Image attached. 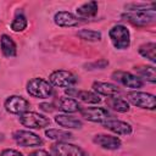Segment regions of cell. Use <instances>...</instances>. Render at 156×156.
I'll return each mask as SVG.
<instances>
[{
	"instance_id": "1",
	"label": "cell",
	"mask_w": 156,
	"mask_h": 156,
	"mask_svg": "<svg viewBox=\"0 0 156 156\" xmlns=\"http://www.w3.org/2000/svg\"><path fill=\"white\" fill-rule=\"evenodd\" d=\"M126 98L129 104H132L136 107H140L144 110H151V111H154L156 108V98H155V95H152L150 93L132 90V91L127 93Z\"/></svg>"
},
{
	"instance_id": "2",
	"label": "cell",
	"mask_w": 156,
	"mask_h": 156,
	"mask_svg": "<svg viewBox=\"0 0 156 156\" xmlns=\"http://www.w3.org/2000/svg\"><path fill=\"white\" fill-rule=\"evenodd\" d=\"M27 93L37 99H46L52 94V85L44 78H32L27 83Z\"/></svg>"
},
{
	"instance_id": "3",
	"label": "cell",
	"mask_w": 156,
	"mask_h": 156,
	"mask_svg": "<svg viewBox=\"0 0 156 156\" xmlns=\"http://www.w3.org/2000/svg\"><path fill=\"white\" fill-rule=\"evenodd\" d=\"M108 37L112 45L117 50H126L130 45V33L123 24H116L108 30Z\"/></svg>"
},
{
	"instance_id": "4",
	"label": "cell",
	"mask_w": 156,
	"mask_h": 156,
	"mask_svg": "<svg viewBox=\"0 0 156 156\" xmlns=\"http://www.w3.org/2000/svg\"><path fill=\"white\" fill-rule=\"evenodd\" d=\"M20 123L28 129H41L50 124V119L41 113L34 111H27L20 115Z\"/></svg>"
},
{
	"instance_id": "5",
	"label": "cell",
	"mask_w": 156,
	"mask_h": 156,
	"mask_svg": "<svg viewBox=\"0 0 156 156\" xmlns=\"http://www.w3.org/2000/svg\"><path fill=\"white\" fill-rule=\"evenodd\" d=\"M52 87H58V88H69L76 84L77 77L66 69H56L50 73L49 80H48Z\"/></svg>"
},
{
	"instance_id": "6",
	"label": "cell",
	"mask_w": 156,
	"mask_h": 156,
	"mask_svg": "<svg viewBox=\"0 0 156 156\" xmlns=\"http://www.w3.org/2000/svg\"><path fill=\"white\" fill-rule=\"evenodd\" d=\"M12 136L16 144L22 147H35L43 144V140L38 134L26 129H18L13 132Z\"/></svg>"
},
{
	"instance_id": "7",
	"label": "cell",
	"mask_w": 156,
	"mask_h": 156,
	"mask_svg": "<svg viewBox=\"0 0 156 156\" xmlns=\"http://www.w3.org/2000/svg\"><path fill=\"white\" fill-rule=\"evenodd\" d=\"M122 18L130 22L134 26H146L155 22V11H126L122 13Z\"/></svg>"
},
{
	"instance_id": "8",
	"label": "cell",
	"mask_w": 156,
	"mask_h": 156,
	"mask_svg": "<svg viewBox=\"0 0 156 156\" xmlns=\"http://www.w3.org/2000/svg\"><path fill=\"white\" fill-rule=\"evenodd\" d=\"M111 77L117 83H119L123 87L129 88L132 90H138L144 84V82L140 78H138L135 74H133L130 72H126V71H115V72H112Z\"/></svg>"
},
{
	"instance_id": "9",
	"label": "cell",
	"mask_w": 156,
	"mask_h": 156,
	"mask_svg": "<svg viewBox=\"0 0 156 156\" xmlns=\"http://www.w3.org/2000/svg\"><path fill=\"white\" fill-rule=\"evenodd\" d=\"M4 107L9 113L12 115H22L28 111L29 108V101L26 100L23 96L20 95H11L6 98L4 101Z\"/></svg>"
},
{
	"instance_id": "10",
	"label": "cell",
	"mask_w": 156,
	"mask_h": 156,
	"mask_svg": "<svg viewBox=\"0 0 156 156\" xmlns=\"http://www.w3.org/2000/svg\"><path fill=\"white\" fill-rule=\"evenodd\" d=\"M51 150L54 156H88L82 147L67 141H57L52 145Z\"/></svg>"
},
{
	"instance_id": "11",
	"label": "cell",
	"mask_w": 156,
	"mask_h": 156,
	"mask_svg": "<svg viewBox=\"0 0 156 156\" xmlns=\"http://www.w3.org/2000/svg\"><path fill=\"white\" fill-rule=\"evenodd\" d=\"M79 113L87 121L94 123H102L106 119L111 118V113L108 112L107 108L104 107H80Z\"/></svg>"
},
{
	"instance_id": "12",
	"label": "cell",
	"mask_w": 156,
	"mask_h": 156,
	"mask_svg": "<svg viewBox=\"0 0 156 156\" xmlns=\"http://www.w3.org/2000/svg\"><path fill=\"white\" fill-rule=\"evenodd\" d=\"M101 126L117 135H130L133 132V128L129 123L121 119H115V118L106 119L105 122L101 123Z\"/></svg>"
},
{
	"instance_id": "13",
	"label": "cell",
	"mask_w": 156,
	"mask_h": 156,
	"mask_svg": "<svg viewBox=\"0 0 156 156\" xmlns=\"http://www.w3.org/2000/svg\"><path fill=\"white\" fill-rule=\"evenodd\" d=\"M93 143L106 150H117L121 147V139L110 134H96L93 138Z\"/></svg>"
},
{
	"instance_id": "14",
	"label": "cell",
	"mask_w": 156,
	"mask_h": 156,
	"mask_svg": "<svg viewBox=\"0 0 156 156\" xmlns=\"http://www.w3.org/2000/svg\"><path fill=\"white\" fill-rule=\"evenodd\" d=\"M91 88H93V91L96 93L98 95H104L107 98L117 96L121 93V89L116 84L107 83V82H94Z\"/></svg>"
},
{
	"instance_id": "15",
	"label": "cell",
	"mask_w": 156,
	"mask_h": 156,
	"mask_svg": "<svg viewBox=\"0 0 156 156\" xmlns=\"http://www.w3.org/2000/svg\"><path fill=\"white\" fill-rule=\"evenodd\" d=\"M56 124H58L60 127L65 128V129H79L82 128L83 123L79 118L72 116V115H68V113H60V115H56L54 117Z\"/></svg>"
},
{
	"instance_id": "16",
	"label": "cell",
	"mask_w": 156,
	"mask_h": 156,
	"mask_svg": "<svg viewBox=\"0 0 156 156\" xmlns=\"http://www.w3.org/2000/svg\"><path fill=\"white\" fill-rule=\"evenodd\" d=\"M54 22L58 27H76L79 23V18L68 11H58L54 15Z\"/></svg>"
},
{
	"instance_id": "17",
	"label": "cell",
	"mask_w": 156,
	"mask_h": 156,
	"mask_svg": "<svg viewBox=\"0 0 156 156\" xmlns=\"http://www.w3.org/2000/svg\"><path fill=\"white\" fill-rule=\"evenodd\" d=\"M0 49H1V52L5 57H15L17 55L16 43L7 34H2L0 37Z\"/></svg>"
},
{
	"instance_id": "18",
	"label": "cell",
	"mask_w": 156,
	"mask_h": 156,
	"mask_svg": "<svg viewBox=\"0 0 156 156\" xmlns=\"http://www.w3.org/2000/svg\"><path fill=\"white\" fill-rule=\"evenodd\" d=\"M57 108L60 111H62L63 113H74L77 111H79L80 105L78 102V100L65 96V98H60L58 102H57Z\"/></svg>"
},
{
	"instance_id": "19",
	"label": "cell",
	"mask_w": 156,
	"mask_h": 156,
	"mask_svg": "<svg viewBox=\"0 0 156 156\" xmlns=\"http://www.w3.org/2000/svg\"><path fill=\"white\" fill-rule=\"evenodd\" d=\"M98 9H99V5L96 1L85 2L76 9L77 17L78 18H91L98 13Z\"/></svg>"
},
{
	"instance_id": "20",
	"label": "cell",
	"mask_w": 156,
	"mask_h": 156,
	"mask_svg": "<svg viewBox=\"0 0 156 156\" xmlns=\"http://www.w3.org/2000/svg\"><path fill=\"white\" fill-rule=\"evenodd\" d=\"M134 71L136 73L135 76L141 80L145 79L146 82L152 84L156 82V71L154 66H138V67H134Z\"/></svg>"
},
{
	"instance_id": "21",
	"label": "cell",
	"mask_w": 156,
	"mask_h": 156,
	"mask_svg": "<svg viewBox=\"0 0 156 156\" xmlns=\"http://www.w3.org/2000/svg\"><path fill=\"white\" fill-rule=\"evenodd\" d=\"M138 52L140 56H143L144 58H147L150 62L155 63L156 62V44L150 41V43H145L143 45L139 46Z\"/></svg>"
},
{
	"instance_id": "22",
	"label": "cell",
	"mask_w": 156,
	"mask_h": 156,
	"mask_svg": "<svg viewBox=\"0 0 156 156\" xmlns=\"http://www.w3.org/2000/svg\"><path fill=\"white\" fill-rule=\"evenodd\" d=\"M45 136L51 140H55V141H66L72 138V134L68 130L49 128V129H45Z\"/></svg>"
},
{
	"instance_id": "23",
	"label": "cell",
	"mask_w": 156,
	"mask_h": 156,
	"mask_svg": "<svg viewBox=\"0 0 156 156\" xmlns=\"http://www.w3.org/2000/svg\"><path fill=\"white\" fill-rule=\"evenodd\" d=\"M107 104L110 107H112L115 111L117 112H128L129 111V102L122 98H117V96H112V98H108L107 100Z\"/></svg>"
},
{
	"instance_id": "24",
	"label": "cell",
	"mask_w": 156,
	"mask_h": 156,
	"mask_svg": "<svg viewBox=\"0 0 156 156\" xmlns=\"http://www.w3.org/2000/svg\"><path fill=\"white\" fill-rule=\"evenodd\" d=\"M76 98L84 104H99L101 101L100 96L96 93L89 90H78Z\"/></svg>"
},
{
	"instance_id": "25",
	"label": "cell",
	"mask_w": 156,
	"mask_h": 156,
	"mask_svg": "<svg viewBox=\"0 0 156 156\" xmlns=\"http://www.w3.org/2000/svg\"><path fill=\"white\" fill-rule=\"evenodd\" d=\"M77 35L85 41H100L102 38L100 32L93 30V29H80V30H78Z\"/></svg>"
},
{
	"instance_id": "26",
	"label": "cell",
	"mask_w": 156,
	"mask_h": 156,
	"mask_svg": "<svg viewBox=\"0 0 156 156\" xmlns=\"http://www.w3.org/2000/svg\"><path fill=\"white\" fill-rule=\"evenodd\" d=\"M27 18L23 13H17L11 22V29L13 32H23L27 28Z\"/></svg>"
},
{
	"instance_id": "27",
	"label": "cell",
	"mask_w": 156,
	"mask_h": 156,
	"mask_svg": "<svg viewBox=\"0 0 156 156\" xmlns=\"http://www.w3.org/2000/svg\"><path fill=\"white\" fill-rule=\"evenodd\" d=\"M107 66H108V61L105 60V58H100L99 61H94V62H90V63L85 65L87 69H96V68L102 69V68H105Z\"/></svg>"
},
{
	"instance_id": "28",
	"label": "cell",
	"mask_w": 156,
	"mask_h": 156,
	"mask_svg": "<svg viewBox=\"0 0 156 156\" xmlns=\"http://www.w3.org/2000/svg\"><path fill=\"white\" fill-rule=\"evenodd\" d=\"M0 156H23V154L16 149H4L0 152Z\"/></svg>"
},
{
	"instance_id": "29",
	"label": "cell",
	"mask_w": 156,
	"mask_h": 156,
	"mask_svg": "<svg viewBox=\"0 0 156 156\" xmlns=\"http://www.w3.org/2000/svg\"><path fill=\"white\" fill-rule=\"evenodd\" d=\"M28 156H51V155L45 150H35V151L30 152Z\"/></svg>"
},
{
	"instance_id": "30",
	"label": "cell",
	"mask_w": 156,
	"mask_h": 156,
	"mask_svg": "<svg viewBox=\"0 0 156 156\" xmlns=\"http://www.w3.org/2000/svg\"><path fill=\"white\" fill-rule=\"evenodd\" d=\"M43 111H46V112H51V111H54V105L52 104H41L40 106H39Z\"/></svg>"
}]
</instances>
